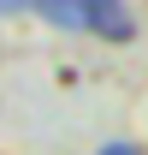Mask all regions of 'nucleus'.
Masks as SVG:
<instances>
[{
    "mask_svg": "<svg viewBox=\"0 0 148 155\" xmlns=\"http://www.w3.org/2000/svg\"><path fill=\"white\" fill-rule=\"evenodd\" d=\"M30 12H42L54 30H83V0H30Z\"/></svg>",
    "mask_w": 148,
    "mask_h": 155,
    "instance_id": "obj_1",
    "label": "nucleus"
},
{
    "mask_svg": "<svg viewBox=\"0 0 148 155\" xmlns=\"http://www.w3.org/2000/svg\"><path fill=\"white\" fill-rule=\"evenodd\" d=\"M101 155H142V149H136V143H107Z\"/></svg>",
    "mask_w": 148,
    "mask_h": 155,
    "instance_id": "obj_2",
    "label": "nucleus"
},
{
    "mask_svg": "<svg viewBox=\"0 0 148 155\" xmlns=\"http://www.w3.org/2000/svg\"><path fill=\"white\" fill-rule=\"evenodd\" d=\"M6 12H30V0H6Z\"/></svg>",
    "mask_w": 148,
    "mask_h": 155,
    "instance_id": "obj_3",
    "label": "nucleus"
}]
</instances>
